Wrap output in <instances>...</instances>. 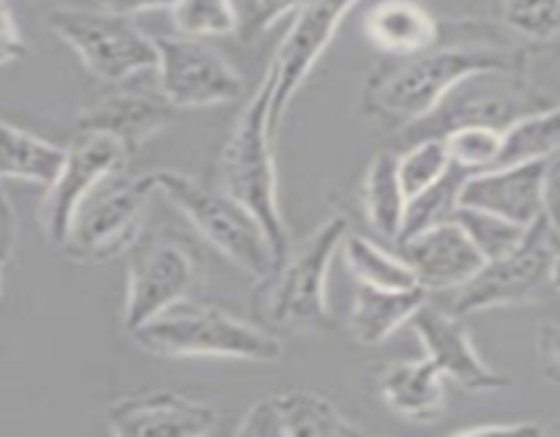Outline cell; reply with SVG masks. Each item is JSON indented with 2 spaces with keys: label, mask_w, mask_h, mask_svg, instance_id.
Returning <instances> with one entry per match:
<instances>
[{
  "label": "cell",
  "mask_w": 560,
  "mask_h": 437,
  "mask_svg": "<svg viewBox=\"0 0 560 437\" xmlns=\"http://www.w3.org/2000/svg\"><path fill=\"white\" fill-rule=\"evenodd\" d=\"M454 222L465 229L474 246L479 249V255L485 260H492V257L506 255L509 249L520 244V238L525 235L523 224H514L509 218L495 216V213L474 211V208L457 205L452 213Z\"/></svg>",
  "instance_id": "f546056e"
},
{
  "label": "cell",
  "mask_w": 560,
  "mask_h": 437,
  "mask_svg": "<svg viewBox=\"0 0 560 437\" xmlns=\"http://www.w3.org/2000/svg\"><path fill=\"white\" fill-rule=\"evenodd\" d=\"M443 140H446V151L454 167H463L468 173L492 169L498 153H501V129H492V126H457V129L446 131Z\"/></svg>",
  "instance_id": "1f68e13d"
},
{
  "label": "cell",
  "mask_w": 560,
  "mask_h": 437,
  "mask_svg": "<svg viewBox=\"0 0 560 437\" xmlns=\"http://www.w3.org/2000/svg\"><path fill=\"white\" fill-rule=\"evenodd\" d=\"M129 336L137 347L164 358H235L257 364L282 358V339L268 328L195 298L167 306L142 326L131 328Z\"/></svg>",
  "instance_id": "3957f363"
},
{
  "label": "cell",
  "mask_w": 560,
  "mask_h": 437,
  "mask_svg": "<svg viewBox=\"0 0 560 437\" xmlns=\"http://www.w3.org/2000/svg\"><path fill=\"white\" fill-rule=\"evenodd\" d=\"M0 290H3V260H0Z\"/></svg>",
  "instance_id": "f35d334b"
},
{
  "label": "cell",
  "mask_w": 560,
  "mask_h": 437,
  "mask_svg": "<svg viewBox=\"0 0 560 437\" xmlns=\"http://www.w3.org/2000/svg\"><path fill=\"white\" fill-rule=\"evenodd\" d=\"M468 169L463 167H448L443 178H438L435 184L427 186L424 191H419L416 197H410L408 205H405V218L402 229H399V238H408V235L421 233V229L432 227V224L448 222L454 213V208L459 205V186H463Z\"/></svg>",
  "instance_id": "4316f807"
},
{
  "label": "cell",
  "mask_w": 560,
  "mask_h": 437,
  "mask_svg": "<svg viewBox=\"0 0 560 437\" xmlns=\"http://www.w3.org/2000/svg\"><path fill=\"white\" fill-rule=\"evenodd\" d=\"M273 93V69L268 66L266 76L257 85L255 96L241 109L238 120L230 129L228 142L219 156V189L233 197L244 211L255 216L271 244L277 262L290 249V229L279 208V184L277 162L271 153L273 129L268 113H271Z\"/></svg>",
  "instance_id": "7a4b0ae2"
},
{
  "label": "cell",
  "mask_w": 560,
  "mask_h": 437,
  "mask_svg": "<svg viewBox=\"0 0 560 437\" xmlns=\"http://www.w3.org/2000/svg\"><path fill=\"white\" fill-rule=\"evenodd\" d=\"M129 158V153L109 137L80 131V137L66 147L63 164L52 184L44 186L38 218L49 244H63L82 200L115 173H124Z\"/></svg>",
  "instance_id": "4fadbf2b"
},
{
  "label": "cell",
  "mask_w": 560,
  "mask_h": 437,
  "mask_svg": "<svg viewBox=\"0 0 560 437\" xmlns=\"http://www.w3.org/2000/svg\"><path fill=\"white\" fill-rule=\"evenodd\" d=\"M47 27L102 82H126L156 66V47L129 16L102 9L55 5L47 11Z\"/></svg>",
  "instance_id": "ba28073f"
},
{
  "label": "cell",
  "mask_w": 560,
  "mask_h": 437,
  "mask_svg": "<svg viewBox=\"0 0 560 437\" xmlns=\"http://www.w3.org/2000/svg\"><path fill=\"white\" fill-rule=\"evenodd\" d=\"M238 437H359L366 429L350 421L317 391L293 388L262 397L235 426Z\"/></svg>",
  "instance_id": "9a60e30c"
},
{
  "label": "cell",
  "mask_w": 560,
  "mask_h": 437,
  "mask_svg": "<svg viewBox=\"0 0 560 437\" xmlns=\"http://www.w3.org/2000/svg\"><path fill=\"white\" fill-rule=\"evenodd\" d=\"M364 36L377 52L410 58L441 42V22L416 0H381L366 11Z\"/></svg>",
  "instance_id": "ffe728a7"
},
{
  "label": "cell",
  "mask_w": 560,
  "mask_h": 437,
  "mask_svg": "<svg viewBox=\"0 0 560 437\" xmlns=\"http://www.w3.org/2000/svg\"><path fill=\"white\" fill-rule=\"evenodd\" d=\"M558 147L560 126L556 104V107L523 115L501 131V153L495 158V167H514V164L552 158L558 156Z\"/></svg>",
  "instance_id": "d4e9b609"
},
{
  "label": "cell",
  "mask_w": 560,
  "mask_h": 437,
  "mask_svg": "<svg viewBox=\"0 0 560 437\" xmlns=\"http://www.w3.org/2000/svg\"><path fill=\"white\" fill-rule=\"evenodd\" d=\"M167 11L175 33L197 42L228 38L238 31L233 0H173Z\"/></svg>",
  "instance_id": "83f0119b"
},
{
  "label": "cell",
  "mask_w": 560,
  "mask_h": 437,
  "mask_svg": "<svg viewBox=\"0 0 560 437\" xmlns=\"http://www.w3.org/2000/svg\"><path fill=\"white\" fill-rule=\"evenodd\" d=\"M126 255H129L124 300L126 331L142 326L178 300L195 298L200 290L202 260L178 235L140 233Z\"/></svg>",
  "instance_id": "30bf717a"
},
{
  "label": "cell",
  "mask_w": 560,
  "mask_h": 437,
  "mask_svg": "<svg viewBox=\"0 0 560 437\" xmlns=\"http://www.w3.org/2000/svg\"><path fill=\"white\" fill-rule=\"evenodd\" d=\"M560 336L556 320H547L536 333V358H539V371L547 382L558 386L560 380Z\"/></svg>",
  "instance_id": "836d02e7"
},
{
  "label": "cell",
  "mask_w": 560,
  "mask_h": 437,
  "mask_svg": "<svg viewBox=\"0 0 560 437\" xmlns=\"http://www.w3.org/2000/svg\"><path fill=\"white\" fill-rule=\"evenodd\" d=\"M355 3H361V0H304L295 9L293 22H290L288 33H284L282 44L271 60L273 93L268 120H271L273 131L279 129L290 102L310 80V74L320 63L328 44L334 42L339 25L353 11Z\"/></svg>",
  "instance_id": "7c38bea8"
},
{
  "label": "cell",
  "mask_w": 560,
  "mask_h": 437,
  "mask_svg": "<svg viewBox=\"0 0 560 437\" xmlns=\"http://www.w3.org/2000/svg\"><path fill=\"white\" fill-rule=\"evenodd\" d=\"M27 47L25 38H22L20 22H16L14 11L5 0H0V69L9 63H16V60L25 58Z\"/></svg>",
  "instance_id": "e575fe53"
},
{
  "label": "cell",
  "mask_w": 560,
  "mask_h": 437,
  "mask_svg": "<svg viewBox=\"0 0 560 437\" xmlns=\"http://www.w3.org/2000/svg\"><path fill=\"white\" fill-rule=\"evenodd\" d=\"M173 120L167 102H156L142 93H107L85 104L77 115V129L104 134L118 142L129 156H135L148 140L162 134Z\"/></svg>",
  "instance_id": "d6986e66"
},
{
  "label": "cell",
  "mask_w": 560,
  "mask_h": 437,
  "mask_svg": "<svg viewBox=\"0 0 560 437\" xmlns=\"http://www.w3.org/2000/svg\"><path fill=\"white\" fill-rule=\"evenodd\" d=\"M408 322L419 336L424 358L432 361L446 382H454L468 393H498L512 386L506 375L487 366L463 317L421 304Z\"/></svg>",
  "instance_id": "5bb4252c"
},
{
  "label": "cell",
  "mask_w": 560,
  "mask_h": 437,
  "mask_svg": "<svg viewBox=\"0 0 560 437\" xmlns=\"http://www.w3.org/2000/svg\"><path fill=\"white\" fill-rule=\"evenodd\" d=\"M348 229V218L331 216L299 246L290 244L288 255L271 268V273L257 279L260 287L255 293V306L266 326L310 333L331 331L328 273Z\"/></svg>",
  "instance_id": "277c9868"
},
{
  "label": "cell",
  "mask_w": 560,
  "mask_h": 437,
  "mask_svg": "<svg viewBox=\"0 0 560 437\" xmlns=\"http://www.w3.org/2000/svg\"><path fill=\"white\" fill-rule=\"evenodd\" d=\"M552 158L541 162L514 164V167H492L481 173L465 175L459 186L457 202L474 211L495 213V216L509 218L514 224H534L545 211V184L550 173Z\"/></svg>",
  "instance_id": "e0dca14e"
},
{
  "label": "cell",
  "mask_w": 560,
  "mask_h": 437,
  "mask_svg": "<svg viewBox=\"0 0 560 437\" xmlns=\"http://www.w3.org/2000/svg\"><path fill=\"white\" fill-rule=\"evenodd\" d=\"M525 55L506 44L459 42L397 58L366 80L361 107L364 115L386 123L413 126L424 120L448 91L476 71H523Z\"/></svg>",
  "instance_id": "6da1fadb"
},
{
  "label": "cell",
  "mask_w": 560,
  "mask_h": 437,
  "mask_svg": "<svg viewBox=\"0 0 560 437\" xmlns=\"http://www.w3.org/2000/svg\"><path fill=\"white\" fill-rule=\"evenodd\" d=\"M381 399L399 418L427 424L446 410V380L427 358L394 361L381 375Z\"/></svg>",
  "instance_id": "44dd1931"
},
{
  "label": "cell",
  "mask_w": 560,
  "mask_h": 437,
  "mask_svg": "<svg viewBox=\"0 0 560 437\" xmlns=\"http://www.w3.org/2000/svg\"><path fill=\"white\" fill-rule=\"evenodd\" d=\"M427 293L421 287L383 290L359 284L353 309L348 317V331L359 344H381L416 315Z\"/></svg>",
  "instance_id": "7402d4cb"
},
{
  "label": "cell",
  "mask_w": 560,
  "mask_h": 437,
  "mask_svg": "<svg viewBox=\"0 0 560 437\" xmlns=\"http://www.w3.org/2000/svg\"><path fill=\"white\" fill-rule=\"evenodd\" d=\"M556 104V98L539 91L523 71H476L457 82L424 120L408 126L405 140L443 137L446 131L468 123L503 131L523 115L539 113Z\"/></svg>",
  "instance_id": "9c48e42d"
},
{
  "label": "cell",
  "mask_w": 560,
  "mask_h": 437,
  "mask_svg": "<svg viewBox=\"0 0 560 437\" xmlns=\"http://www.w3.org/2000/svg\"><path fill=\"white\" fill-rule=\"evenodd\" d=\"M217 421V408L164 388L129 393L107 408V426L118 437H202Z\"/></svg>",
  "instance_id": "2e32d148"
},
{
  "label": "cell",
  "mask_w": 560,
  "mask_h": 437,
  "mask_svg": "<svg viewBox=\"0 0 560 437\" xmlns=\"http://www.w3.org/2000/svg\"><path fill=\"white\" fill-rule=\"evenodd\" d=\"M339 249H342L345 262H348L350 273L359 279V284H370V287L383 290L419 287L413 271L405 265L402 257L392 255L383 246H377L375 240L348 233Z\"/></svg>",
  "instance_id": "484cf974"
},
{
  "label": "cell",
  "mask_w": 560,
  "mask_h": 437,
  "mask_svg": "<svg viewBox=\"0 0 560 437\" xmlns=\"http://www.w3.org/2000/svg\"><path fill=\"white\" fill-rule=\"evenodd\" d=\"M301 3L304 0H233L235 22H238L235 36L241 42H252V38L271 31L282 16L293 14Z\"/></svg>",
  "instance_id": "d6a6232c"
},
{
  "label": "cell",
  "mask_w": 560,
  "mask_h": 437,
  "mask_svg": "<svg viewBox=\"0 0 560 437\" xmlns=\"http://www.w3.org/2000/svg\"><path fill=\"white\" fill-rule=\"evenodd\" d=\"M151 194H156L151 173L135 178L115 173L82 200L69 235L58 249L71 262L85 265L118 260L140 238Z\"/></svg>",
  "instance_id": "52a82bcc"
},
{
  "label": "cell",
  "mask_w": 560,
  "mask_h": 437,
  "mask_svg": "<svg viewBox=\"0 0 560 437\" xmlns=\"http://www.w3.org/2000/svg\"><path fill=\"white\" fill-rule=\"evenodd\" d=\"M159 87L170 107L206 109L244 96V76L208 42L186 36H153Z\"/></svg>",
  "instance_id": "8fae6325"
},
{
  "label": "cell",
  "mask_w": 560,
  "mask_h": 437,
  "mask_svg": "<svg viewBox=\"0 0 560 437\" xmlns=\"http://www.w3.org/2000/svg\"><path fill=\"white\" fill-rule=\"evenodd\" d=\"M560 0H501V22L520 38L556 44L560 33Z\"/></svg>",
  "instance_id": "4dcf8cb0"
},
{
  "label": "cell",
  "mask_w": 560,
  "mask_h": 437,
  "mask_svg": "<svg viewBox=\"0 0 560 437\" xmlns=\"http://www.w3.org/2000/svg\"><path fill=\"white\" fill-rule=\"evenodd\" d=\"M11 244H14V213H11L9 202H5L3 191H0V260L5 262Z\"/></svg>",
  "instance_id": "74e56055"
},
{
  "label": "cell",
  "mask_w": 560,
  "mask_h": 437,
  "mask_svg": "<svg viewBox=\"0 0 560 437\" xmlns=\"http://www.w3.org/2000/svg\"><path fill=\"white\" fill-rule=\"evenodd\" d=\"M448 167H452V158H448L443 137L410 140V145L402 153H397V175L399 186L405 191V200H410L419 191H424L427 186L435 184L438 178H443Z\"/></svg>",
  "instance_id": "f1b7e54d"
},
{
  "label": "cell",
  "mask_w": 560,
  "mask_h": 437,
  "mask_svg": "<svg viewBox=\"0 0 560 437\" xmlns=\"http://www.w3.org/2000/svg\"><path fill=\"white\" fill-rule=\"evenodd\" d=\"M545 426L539 421H498V424H470L457 429L459 437H481V435H541Z\"/></svg>",
  "instance_id": "d590c367"
},
{
  "label": "cell",
  "mask_w": 560,
  "mask_h": 437,
  "mask_svg": "<svg viewBox=\"0 0 560 437\" xmlns=\"http://www.w3.org/2000/svg\"><path fill=\"white\" fill-rule=\"evenodd\" d=\"M560 233L558 222L541 213L506 255L485 260V265L457 290L452 315L468 317L487 309L547 304L558 298Z\"/></svg>",
  "instance_id": "5b68a950"
},
{
  "label": "cell",
  "mask_w": 560,
  "mask_h": 437,
  "mask_svg": "<svg viewBox=\"0 0 560 437\" xmlns=\"http://www.w3.org/2000/svg\"><path fill=\"white\" fill-rule=\"evenodd\" d=\"M364 211L372 227L386 240H397L405 218V191L397 175V151H381L364 175Z\"/></svg>",
  "instance_id": "cb8c5ba5"
},
{
  "label": "cell",
  "mask_w": 560,
  "mask_h": 437,
  "mask_svg": "<svg viewBox=\"0 0 560 437\" xmlns=\"http://www.w3.org/2000/svg\"><path fill=\"white\" fill-rule=\"evenodd\" d=\"M153 186L164 200L184 213L186 222L197 229L202 240L228 257L235 268L249 276L262 279L277 265L271 244L249 211L238 205L222 189H208L191 175L175 169H153Z\"/></svg>",
  "instance_id": "8992f818"
},
{
  "label": "cell",
  "mask_w": 560,
  "mask_h": 437,
  "mask_svg": "<svg viewBox=\"0 0 560 437\" xmlns=\"http://www.w3.org/2000/svg\"><path fill=\"white\" fill-rule=\"evenodd\" d=\"M63 153L66 147L0 118V178L49 186L63 164Z\"/></svg>",
  "instance_id": "603a6c76"
},
{
  "label": "cell",
  "mask_w": 560,
  "mask_h": 437,
  "mask_svg": "<svg viewBox=\"0 0 560 437\" xmlns=\"http://www.w3.org/2000/svg\"><path fill=\"white\" fill-rule=\"evenodd\" d=\"M399 257L424 293L459 290L485 265V257L454 218L399 240Z\"/></svg>",
  "instance_id": "ac0fdd59"
},
{
  "label": "cell",
  "mask_w": 560,
  "mask_h": 437,
  "mask_svg": "<svg viewBox=\"0 0 560 437\" xmlns=\"http://www.w3.org/2000/svg\"><path fill=\"white\" fill-rule=\"evenodd\" d=\"M93 3H96V9L109 11V14L135 16V14H145V11L170 9L173 0H93Z\"/></svg>",
  "instance_id": "8d00e7d4"
}]
</instances>
